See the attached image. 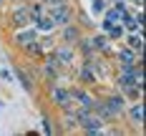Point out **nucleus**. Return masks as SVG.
Masks as SVG:
<instances>
[{
  "label": "nucleus",
  "instance_id": "f03ea898",
  "mask_svg": "<svg viewBox=\"0 0 146 136\" xmlns=\"http://www.w3.org/2000/svg\"><path fill=\"white\" fill-rule=\"evenodd\" d=\"M81 126L88 129V131H98V129H101V119L88 116V113H81Z\"/></svg>",
  "mask_w": 146,
  "mask_h": 136
},
{
  "label": "nucleus",
  "instance_id": "7ed1b4c3",
  "mask_svg": "<svg viewBox=\"0 0 146 136\" xmlns=\"http://www.w3.org/2000/svg\"><path fill=\"white\" fill-rule=\"evenodd\" d=\"M53 101H56L58 106H68V103H71V96H68V91L56 88V91H53Z\"/></svg>",
  "mask_w": 146,
  "mask_h": 136
},
{
  "label": "nucleus",
  "instance_id": "dca6fc26",
  "mask_svg": "<svg viewBox=\"0 0 146 136\" xmlns=\"http://www.w3.org/2000/svg\"><path fill=\"white\" fill-rule=\"evenodd\" d=\"M111 35H113V38H118V35H121V28H113V25H111Z\"/></svg>",
  "mask_w": 146,
  "mask_h": 136
},
{
  "label": "nucleus",
  "instance_id": "20e7f679",
  "mask_svg": "<svg viewBox=\"0 0 146 136\" xmlns=\"http://www.w3.org/2000/svg\"><path fill=\"white\" fill-rule=\"evenodd\" d=\"M118 18H121V10H108V13H106V20H103V28L108 30L111 25H116Z\"/></svg>",
  "mask_w": 146,
  "mask_h": 136
},
{
  "label": "nucleus",
  "instance_id": "423d86ee",
  "mask_svg": "<svg viewBox=\"0 0 146 136\" xmlns=\"http://www.w3.org/2000/svg\"><path fill=\"white\" fill-rule=\"evenodd\" d=\"M13 18H15V25H25V23L30 20V10H18Z\"/></svg>",
  "mask_w": 146,
  "mask_h": 136
},
{
  "label": "nucleus",
  "instance_id": "4468645a",
  "mask_svg": "<svg viewBox=\"0 0 146 136\" xmlns=\"http://www.w3.org/2000/svg\"><path fill=\"white\" fill-rule=\"evenodd\" d=\"M93 10H98V13L103 10V3H101V0H96V3H93Z\"/></svg>",
  "mask_w": 146,
  "mask_h": 136
},
{
  "label": "nucleus",
  "instance_id": "39448f33",
  "mask_svg": "<svg viewBox=\"0 0 146 136\" xmlns=\"http://www.w3.org/2000/svg\"><path fill=\"white\" fill-rule=\"evenodd\" d=\"M33 40H35V33H33V30L18 33V43H20V45H33Z\"/></svg>",
  "mask_w": 146,
  "mask_h": 136
},
{
  "label": "nucleus",
  "instance_id": "9d476101",
  "mask_svg": "<svg viewBox=\"0 0 146 136\" xmlns=\"http://www.w3.org/2000/svg\"><path fill=\"white\" fill-rule=\"evenodd\" d=\"M78 101L86 106V108H91V106H93V98H91L88 93H78Z\"/></svg>",
  "mask_w": 146,
  "mask_h": 136
},
{
  "label": "nucleus",
  "instance_id": "6e6552de",
  "mask_svg": "<svg viewBox=\"0 0 146 136\" xmlns=\"http://www.w3.org/2000/svg\"><path fill=\"white\" fill-rule=\"evenodd\" d=\"M71 58H73L71 50H66V48L58 50V63H60V66H71Z\"/></svg>",
  "mask_w": 146,
  "mask_h": 136
},
{
  "label": "nucleus",
  "instance_id": "f257e3e1",
  "mask_svg": "<svg viewBox=\"0 0 146 136\" xmlns=\"http://www.w3.org/2000/svg\"><path fill=\"white\" fill-rule=\"evenodd\" d=\"M53 23H68L71 20V8L66 5V3H60V5H56V10H53Z\"/></svg>",
  "mask_w": 146,
  "mask_h": 136
},
{
  "label": "nucleus",
  "instance_id": "2eb2a0df",
  "mask_svg": "<svg viewBox=\"0 0 146 136\" xmlns=\"http://www.w3.org/2000/svg\"><path fill=\"white\" fill-rule=\"evenodd\" d=\"M43 3H48V5H53V8H56V5H60V3H66V0H43Z\"/></svg>",
  "mask_w": 146,
  "mask_h": 136
},
{
  "label": "nucleus",
  "instance_id": "ddd939ff",
  "mask_svg": "<svg viewBox=\"0 0 146 136\" xmlns=\"http://www.w3.org/2000/svg\"><path fill=\"white\" fill-rule=\"evenodd\" d=\"M83 81H88V83H91V81H93V73H91V71H83Z\"/></svg>",
  "mask_w": 146,
  "mask_h": 136
},
{
  "label": "nucleus",
  "instance_id": "9b49d317",
  "mask_svg": "<svg viewBox=\"0 0 146 136\" xmlns=\"http://www.w3.org/2000/svg\"><path fill=\"white\" fill-rule=\"evenodd\" d=\"M121 60H123V66H126V68H131L133 56H131V53H121Z\"/></svg>",
  "mask_w": 146,
  "mask_h": 136
},
{
  "label": "nucleus",
  "instance_id": "0eeeda50",
  "mask_svg": "<svg viewBox=\"0 0 146 136\" xmlns=\"http://www.w3.org/2000/svg\"><path fill=\"white\" fill-rule=\"evenodd\" d=\"M53 25H56V23H53V18H50V15H43V18H38V28H40V30H50Z\"/></svg>",
  "mask_w": 146,
  "mask_h": 136
},
{
  "label": "nucleus",
  "instance_id": "f3484780",
  "mask_svg": "<svg viewBox=\"0 0 146 136\" xmlns=\"http://www.w3.org/2000/svg\"><path fill=\"white\" fill-rule=\"evenodd\" d=\"M0 3H3V0H0Z\"/></svg>",
  "mask_w": 146,
  "mask_h": 136
},
{
  "label": "nucleus",
  "instance_id": "f8f14e48",
  "mask_svg": "<svg viewBox=\"0 0 146 136\" xmlns=\"http://www.w3.org/2000/svg\"><path fill=\"white\" fill-rule=\"evenodd\" d=\"M129 43H131L133 48H141V38H139V35H131V38H129Z\"/></svg>",
  "mask_w": 146,
  "mask_h": 136
},
{
  "label": "nucleus",
  "instance_id": "1a4fd4ad",
  "mask_svg": "<svg viewBox=\"0 0 146 136\" xmlns=\"http://www.w3.org/2000/svg\"><path fill=\"white\" fill-rule=\"evenodd\" d=\"M141 113H144V108H141V106H133V108H131V119L136 121V123H141Z\"/></svg>",
  "mask_w": 146,
  "mask_h": 136
}]
</instances>
